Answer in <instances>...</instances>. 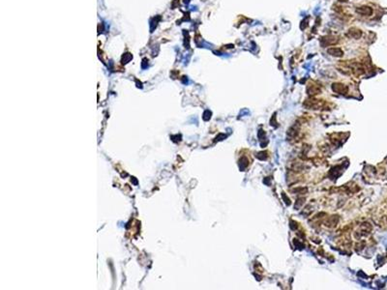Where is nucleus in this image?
<instances>
[{"instance_id": "obj_3", "label": "nucleus", "mask_w": 387, "mask_h": 290, "mask_svg": "<svg viewBox=\"0 0 387 290\" xmlns=\"http://www.w3.org/2000/svg\"><path fill=\"white\" fill-rule=\"evenodd\" d=\"M356 13L362 16H371L373 13V10L369 6H361L356 9Z\"/></svg>"}, {"instance_id": "obj_1", "label": "nucleus", "mask_w": 387, "mask_h": 290, "mask_svg": "<svg viewBox=\"0 0 387 290\" xmlns=\"http://www.w3.org/2000/svg\"><path fill=\"white\" fill-rule=\"evenodd\" d=\"M327 53L330 55H332V56H335V57H342L343 55H344V50L340 48L332 47V48H327Z\"/></svg>"}, {"instance_id": "obj_2", "label": "nucleus", "mask_w": 387, "mask_h": 290, "mask_svg": "<svg viewBox=\"0 0 387 290\" xmlns=\"http://www.w3.org/2000/svg\"><path fill=\"white\" fill-rule=\"evenodd\" d=\"M347 36L353 39H359L362 36V31L356 27H351L347 31Z\"/></svg>"}, {"instance_id": "obj_5", "label": "nucleus", "mask_w": 387, "mask_h": 290, "mask_svg": "<svg viewBox=\"0 0 387 290\" xmlns=\"http://www.w3.org/2000/svg\"><path fill=\"white\" fill-rule=\"evenodd\" d=\"M338 42V39L334 36H327V37H324L322 39V43L323 46H329V45H334Z\"/></svg>"}, {"instance_id": "obj_4", "label": "nucleus", "mask_w": 387, "mask_h": 290, "mask_svg": "<svg viewBox=\"0 0 387 290\" xmlns=\"http://www.w3.org/2000/svg\"><path fill=\"white\" fill-rule=\"evenodd\" d=\"M332 88L335 92L340 93V94H345L347 92V87L346 85L341 84V83H334L332 85Z\"/></svg>"}]
</instances>
